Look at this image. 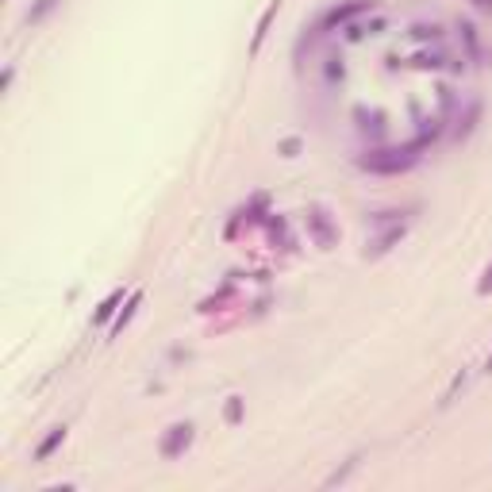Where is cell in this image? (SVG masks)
<instances>
[{"label": "cell", "instance_id": "cell-1", "mask_svg": "<svg viewBox=\"0 0 492 492\" xmlns=\"http://www.w3.org/2000/svg\"><path fill=\"white\" fill-rule=\"evenodd\" d=\"M419 162V150L415 146H373L358 158V166L369 173H408Z\"/></svg>", "mask_w": 492, "mask_h": 492}, {"label": "cell", "instance_id": "cell-2", "mask_svg": "<svg viewBox=\"0 0 492 492\" xmlns=\"http://www.w3.org/2000/svg\"><path fill=\"white\" fill-rule=\"evenodd\" d=\"M377 0H343V4H331L323 12V20H319V31H343L346 23H354L358 16L373 12Z\"/></svg>", "mask_w": 492, "mask_h": 492}, {"label": "cell", "instance_id": "cell-3", "mask_svg": "<svg viewBox=\"0 0 492 492\" xmlns=\"http://www.w3.org/2000/svg\"><path fill=\"white\" fill-rule=\"evenodd\" d=\"M193 439H196V427H193V423H173V427L162 434V442H158V454L173 461V458H181V454L193 446Z\"/></svg>", "mask_w": 492, "mask_h": 492}, {"label": "cell", "instance_id": "cell-4", "mask_svg": "<svg viewBox=\"0 0 492 492\" xmlns=\"http://www.w3.org/2000/svg\"><path fill=\"white\" fill-rule=\"evenodd\" d=\"M277 12H281V0H269L266 12L258 16V27H254V39H250V58H258V50H262V43H266V35H269L273 20H277Z\"/></svg>", "mask_w": 492, "mask_h": 492}, {"label": "cell", "instance_id": "cell-5", "mask_svg": "<svg viewBox=\"0 0 492 492\" xmlns=\"http://www.w3.org/2000/svg\"><path fill=\"white\" fill-rule=\"evenodd\" d=\"M442 131H446V116H434V119H423L419 123V135H415V150H427L442 139Z\"/></svg>", "mask_w": 492, "mask_h": 492}, {"label": "cell", "instance_id": "cell-6", "mask_svg": "<svg viewBox=\"0 0 492 492\" xmlns=\"http://www.w3.org/2000/svg\"><path fill=\"white\" fill-rule=\"evenodd\" d=\"M143 304V292H131L127 296V304H123L119 311H116V319H112V327H108V335L116 338V335H123V327L131 323V319H135V308Z\"/></svg>", "mask_w": 492, "mask_h": 492}, {"label": "cell", "instance_id": "cell-7", "mask_svg": "<svg viewBox=\"0 0 492 492\" xmlns=\"http://www.w3.org/2000/svg\"><path fill=\"white\" fill-rule=\"evenodd\" d=\"M343 31H346V43H362L365 35H381L385 31V20H369V23L354 20V23H346Z\"/></svg>", "mask_w": 492, "mask_h": 492}, {"label": "cell", "instance_id": "cell-8", "mask_svg": "<svg viewBox=\"0 0 492 492\" xmlns=\"http://www.w3.org/2000/svg\"><path fill=\"white\" fill-rule=\"evenodd\" d=\"M119 304H123V289H112L108 296H104V304L92 311V323H108V319L119 311Z\"/></svg>", "mask_w": 492, "mask_h": 492}, {"label": "cell", "instance_id": "cell-9", "mask_svg": "<svg viewBox=\"0 0 492 492\" xmlns=\"http://www.w3.org/2000/svg\"><path fill=\"white\" fill-rule=\"evenodd\" d=\"M62 442H65V427H50V434H46L39 446H35V461H46L54 450L62 446Z\"/></svg>", "mask_w": 492, "mask_h": 492}, {"label": "cell", "instance_id": "cell-10", "mask_svg": "<svg viewBox=\"0 0 492 492\" xmlns=\"http://www.w3.org/2000/svg\"><path fill=\"white\" fill-rule=\"evenodd\" d=\"M404 231H408V227H404V223H396V227H389V231H385L381 239H373V246H369L365 254H385V250H389L392 242H400V239H404Z\"/></svg>", "mask_w": 492, "mask_h": 492}, {"label": "cell", "instance_id": "cell-11", "mask_svg": "<svg viewBox=\"0 0 492 492\" xmlns=\"http://www.w3.org/2000/svg\"><path fill=\"white\" fill-rule=\"evenodd\" d=\"M58 4H62V0H35V4L27 8V23H31V27H39V23H43L46 16H50L54 8H58Z\"/></svg>", "mask_w": 492, "mask_h": 492}, {"label": "cell", "instance_id": "cell-12", "mask_svg": "<svg viewBox=\"0 0 492 492\" xmlns=\"http://www.w3.org/2000/svg\"><path fill=\"white\" fill-rule=\"evenodd\" d=\"M412 65H419V70H442V65H446V54L442 50H419L412 58Z\"/></svg>", "mask_w": 492, "mask_h": 492}, {"label": "cell", "instance_id": "cell-13", "mask_svg": "<svg viewBox=\"0 0 492 492\" xmlns=\"http://www.w3.org/2000/svg\"><path fill=\"white\" fill-rule=\"evenodd\" d=\"M311 227H316L319 246H331V242H335V231H331V223H327V215H323V212H311Z\"/></svg>", "mask_w": 492, "mask_h": 492}, {"label": "cell", "instance_id": "cell-14", "mask_svg": "<svg viewBox=\"0 0 492 492\" xmlns=\"http://www.w3.org/2000/svg\"><path fill=\"white\" fill-rule=\"evenodd\" d=\"M458 31H461V39H466V46H469V58H477V54H481V39H477V27H473L469 20H461V23H458Z\"/></svg>", "mask_w": 492, "mask_h": 492}, {"label": "cell", "instance_id": "cell-15", "mask_svg": "<svg viewBox=\"0 0 492 492\" xmlns=\"http://www.w3.org/2000/svg\"><path fill=\"white\" fill-rule=\"evenodd\" d=\"M223 419L231 423V427H239V423H242V396H227V408H223Z\"/></svg>", "mask_w": 492, "mask_h": 492}, {"label": "cell", "instance_id": "cell-16", "mask_svg": "<svg viewBox=\"0 0 492 492\" xmlns=\"http://www.w3.org/2000/svg\"><path fill=\"white\" fill-rule=\"evenodd\" d=\"M466 385H469V369H461V373H454V381H450V389L446 392H442V408H446V404L454 400V396H458L461 389H466Z\"/></svg>", "mask_w": 492, "mask_h": 492}, {"label": "cell", "instance_id": "cell-17", "mask_svg": "<svg viewBox=\"0 0 492 492\" xmlns=\"http://www.w3.org/2000/svg\"><path fill=\"white\" fill-rule=\"evenodd\" d=\"M408 35H412V39H419V43H427V39L439 43V23H412Z\"/></svg>", "mask_w": 492, "mask_h": 492}, {"label": "cell", "instance_id": "cell-18", "mask_svg": "<svg viewBox=\"0 0 492 492\" xmlns=\"http://www.w3.org/2000/svg\"><path fill=\"white\" fill-rule=\"evenodd\" d=\"M477 116H481L477 104H469L466 116H458V139H466V135H469V131H473V119H477Z\"/></svg>", "mask_w": 492, "mask_h": 492}, {"label": "cell", "instance_id": "cell-19", "mask_svg": "<svg viewBox=\"0 0 492 492\" xmlns=\"http://www.w3.org/2000/svg\"><path fill=\"white\" fill-rule=\"evenodd\" d=\"M323 73H327V81H343V58H338V54H331L327 65H323Z\"/></svg>", "mask_w": 492, "mask_h": 492}, {"label": "cell", "instance_id": "cell-20", "mask_svg": "<svg viewBox=\"0 0 492 492\" xmlns=\"http://www.w3.org/2000/svg\"><path fill=\"white\" fill-rule=\"evenodd\" d=\"M300 146H304V143H300L296 135H289V139H281V146H277V150H281L285 158H296V154H300Z\"/></svg>", "mask_w": 492, "mask_h": 492}, {"label": "cell", "instance_id": "cell-21", "mask_svg": "<svg viewBox=\"0 0 492 492\" xmlns=\"http://www.w3.org/2000/svg\"><path fill=\"white\" fill-rule=\"evenodd\" d=\"M477 292H481V296H488V292H492V262L485 266V273H481V281H477Z\"/></svg>", "mask_w": 492, "mask_h": 492}, {"label": "cell", "instance_id": "cell-22", "mask_svg": "<svg viewBox=\"0 0 492 492\" xmlns=\"http://www.w3.org/2000/svg\"><path fill=\"white\" fill-rule=\"evenodd\" d=\"M12 77H16V70H12V65H4V77H0V92L12 89Z\"/></svg>", "mask_w": 492, "mask_h": 492}, {"label": "cell", "instance_id": "cell-23", "mask_svg": "<svg viewBox=\"0 0 492 492\" xmlns=\"http://www.w3.org/2000/svg\"><path fill=\"white\" fill-rule=\"evenodd\" d=\"M485 369H492V354H488V362H485Z\"/></svg>", "mask_w": 492, "mask_h": 492}]
</instances>
